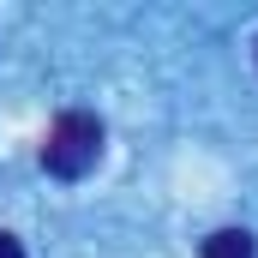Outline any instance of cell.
Instances as JSON below:
<instances>
[{"label": "cell", "mask_w": 258, "mask_h": 258, "mask_svg": "<svg viewBox=\"0 0 258 258\" xmlns=\"http://www.w3.org/2000/svg\"><path fill=\"white\" fill-rule=\"evenodd\" d=\"M96 156H102V120H96V114H84V108H66L60 120L48 126L42 168H48V174H60V180H78V174H90V168H96Z\"/></svg>", "instance_id": "6da1fadb"}, {"label": "cell", "mask_w": 258, "mask_h": 258, "mask_svg": "<svg viewBox=\"0 0 258 258\" xmlns=\"http://www.w3.org/2000/svg\"><path fill=\"white\" fill-rule=\"evenodd\" d=\"M204 258H258V246H252L246 228H216V234L204 240Z\"/></svg>", "instance_id": "7a4b0ae2"}, {"label": "cell", "mask_w": 258, "mask_h": 258, "mask_svg": "<svg viewBox=\"0 0 258 258\" xmlns=\"http://www.w3.org/2000/svg\"><path fill=\"white\" fill-rule=\"evenodd\" d=\"M0 258H24V246H18L12 234H0Z\"/></svg>", "instance_id": "3957f363"}]
</instances>
